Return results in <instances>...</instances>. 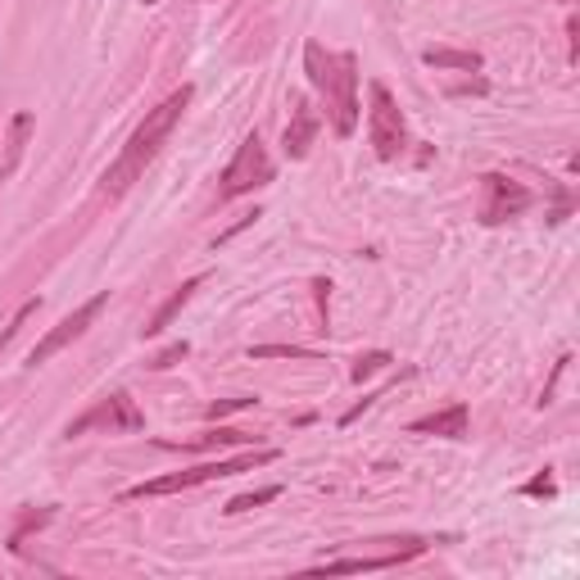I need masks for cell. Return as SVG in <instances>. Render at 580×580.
I'll return each mask as SVG.
<instances>
[{
  "instance_id": "obj_1",
  "label": "cell",
  "mask_w": 580,
  "mask_h": 580,
  "mask_svg": "<svg viewBox=\"0 0 580 580\" xmlns=\"http://www.w3.org/2000/svg\"><path fill=\"white\" fill-rule=\"evenodd\" d=\"M191 100H195V87H178L168 100H159V105L136 123V132L127 136V146H123V155L105 168V178H100V191H105L110 200H118V195H127L136 182L146 178V168L159 159V150H163V141L173 136V127L182 123V114L191 110Z\"/></svg>"
},
{
  "instance_id": "obj_2",
  "label": "cell",
  "mask_w": 580,
  "mask_h": 580,
  "mask_svg": "<svg viewBox=\"0 0 580 580\" xmlns=\"http://www.w3.org/2000/svg\"><path fill=\"white\" fill-rule=\"evenodd\" d=\"M304 73L318 87L327 123L336 136L359 132V55L354 50H327L322 42L304 46Z\"/></svg>"
},
{
  "instance_id": "obj_3",
  "label": "cell",
  "mask_w": 580,
  "mask_h": 580,
  "mask_svg": "<svg viewBox=\"0 0 580 580\" xmlns=\"http://www.w3.org/2000/svg\"><path fill=\"white\" fill-rule=\"evenodd\" d=\"M268 463H277V450H272V445H254V454H241V458H214V463H195V467H186V471H168V476H159V481H141V486L123 490V499L182 494V490L223 481V476H236V471H254V467H268Z\"/></svg>"
},
{
  "instance_id": "obj_4",
  "label": "cell",
  "mask_w": 580,
  "mask_h": 580,
  "mask_svg": "<svg viewBox=\"0 0 580 580\" xmlns=\"http://www.w3.org/2000/svg\"><path fill=\"white\" fill-rule=\"evenodd\" d=\"M272 178H277V163H272L263 136L246 132V141L236 146L231 163L223 168V178H218V204H231V200H241L250 191H263Z\"/></svg>"
},
{
  "instance_id": "obj_5",
  "label": "cell",
  "mask_w": 580,
  "mask_h": 580,
  "mask_svg": "<svg viewBox=\"0 0 580 580\" xmlns=\"http://www.w3.org/2000/svg\"><path fill=\"white\" fill-rule=\"evenodd\" d=\"M367 141L377 150V159H399L408 150V127H403V114H399V100L390 95L386 82H367Z\"/></svg>"
},
{
  "instance_id": "obj_6",
  "label": "cell",
  "mask_w": 580,
  "mask_h": 580,
  "mask_svg": "<svg viewBox=\"0 0 580 580\" xmlns=\"http://www.w3.org/2000/svg\"><path fill=\"white\" fill-rule=\"evenodd\" d=\"M146 427V413L136 408V399L127 390H114L105 399H95L82 418H73L64 427V440H78L87 431H110V435H132V431H141Z\"/></svg>"
},
{
  "instance_id": "obj_7",
  "label": "cell",
  "mask_w": 580,
  "mask_h": 580,
  "mask_svg": "<svg viewBox=\"0 0 580 580\" xmlns=\"http://www.w3.org/2000/svg\"><path fill=\"white\" fill-rule=\"evenodd\" d=\"M105 309H110V291H95L87 304H78V309L68 314L59 327H50V331L37 340V345H32V354H27V367H42V363H50L59 350H68V345H73V340H82V336L91 331V322H95L100 314H105Z\"/></svg>"
},
{
  "instance_id": "obj_8",
  "label": "cell",
  "mask_w": 580,
  "mask_h": 580,
  "mask_svg": "<svg viewBox=\"0 0 580 580\" xmlns=\"http://www.w3.org/2000/svg\"><path fill=\"white\" fill-rule=\"evenodd\" d=\"M481 191H486V200H481V223L486 227H499L508 218H522L531 204H535V195L522 182H513L508 173H486L481 178Z\"/></svg>"
},
{
  "instance_id": "obj_9",
  "label": "cell",
  "mask_w": 580,
  "mask_h": 580,
  "mask_svg": "<svg viewBox=\"0 0 580 580\" xmlns=\"http://www.w3.org/2000/svg\"><path fill=\"white\" fill-rule=\"evenodd\" d=\"M427 554V539L422 535H408V539H395L390 554H363V558H322V571H386V567H399L408 558Z\"/></svg>"
},
{
  "instance_id": "obj_10",
  "label": "cell",
  "mask_w": 580,
  "mask_h": 580,
  "mask_svg": "<svg viewBox=\"0 0 580 580\" xmlns=\"http://www.w3.org/2000/svg\"><path fill=\"white\" fill-rule=\"evenodd\" d=\"M318 127H322V114H318L304 95H295V100H291V123H286V136H282L286 159H304V155H309Z\"/></svg>"
},
{
  "instance_id": "obj_11",
  "label": "cell",
  "mask_w": 580,
  "mask_h": 580,
  "mask_svg": "<svg viewBox=\"0 0 580 580\" xmlns=\"http://www.w3.org/2000/svg\"><path fill=\"white\" fill-rule=\"evenodd\" d=\"M254 435H246V431H231V427H214V431H204V435H195V440H159V450H168V454H209V450H231V445H250ZM259 445V440H254Z\"/></svg>"
},
{
  "instance_id": "obj_12",
  "label": "cell",
  "mask_w": 580,
  "mask_h": 580,
  "mask_svg": "<svg viewBox=\"0 0 580 580\" xmlns=\"http://www.w3.org/2000/svg\"><path fill=\"white\" fill-rule=\"evenodd\" d=\"M467 427H471V408L467 403H450V408H440V413H431V418H418L413 427V435H445V440H463L467 435Z\"/></svg>"
},
{
  "instance_id": "obj_13",
  "label": "cell",
  "mask_w": 580,
  "mask_h": 580,
  "mask_svg": "<svg viewBox=\"0 0 580 580\" xmlns=\"http://www.w3.org/2000/svg\"><path fill=\"white\" fill-rule=\"evenodd\" d=\"M200 286H204V272H195V277H186V282H182V286H178V291L168 295V299L159 304V309H155V318L141 327V340H150V336H159V331H168V327H173V318L186 309V304H191V295H195Z\"/></svg>"
},
{
  "instance_id": "obj_14",
  "label": "cell",
  "mask_w": 580,
  "mask_h": 580,
  "mask_svg": "<svg viewBox=\"0 0 580 580\" xmlns=\"http://www.w3.org/2000/svg\"><path fill=\"white\" fill-rule=\"evenodd\" d=\"M32 127H37V118H32L27 110L10 118V136H5V159H0V182H10V173L23 163V150H27V136Z\"/></svg>"
},
{
  "instance_id": "obj_15",
  "label": "cell",
  "mask_w": 580,
  "mask_h": 580,
  "mask_svg": "<svg viewBox=\"0 0 580 580\" xmlns=\"http://www.w3.org/2000/svg\"><path fill=\"white\" fill-rule=\"evenodd\" d=\"M422 64L431 68H463V73H481V55L476 50H445V46H435L422 55Z\"/></svg>"
},
{
  "instance_id": "obj_16",
  "label": "cell",
  "mask_w": 580,
  "mask_h": 580,
  "mask_svg": "<svg viewBox=\"0 0 580 580\" xmlns=\"http://www.w3.org/2000/svg\"><path fill=\"white\" fill-rule=\"evenodd\" d=\"M272 499H282V486H263V490H250V494H236V499H227L223 513L236 518V513H250V508H263Z\"/></svg>"
},
{
  "instance_id": "obj_17",
  "label": "cell",
  "mask_w": 580,
  "mask_h": 580,
  "mask_svg": "<svg viewBox=\"0 0 580 580\" xmlns=\"http://www.w3.org/2000/svg\"><path fill=\"white\" fill-rule=\"evenodd\" d=\"M50 518H55V513H50V508H42V513H32V508H27V513H23V518H19V526H14V531H10V549H14V554H19V549H23V539H27V535H32V531H42V526H46V522H50Z\"/></svg>"
},
{
  "instance_id": "obj_18",
  "label": "cell",
  "mask_w": 580,
  "mask_h": 580,
  "mask_svg": "<svg viewBox=\"0 0 580 580\" xmlns=\"http://www.w3.org/2000/svg\"><path fill=\"white\" fill-rule=\"evenodd\" d=\"M390 363V354L386 350H372V354H359L354 359V367H350V382H367V377H377V372Z\"/></svg>"
},
{
  "instance_id": "obj_19",
  "label": "cell",
  "mask_w": 580,
  "mask_h": 580,
  "mask_svg": "<svg viewBox=\"0 0 580 580\" xmlns=\"http://www.w3.org/2000/svg\"><path fill=\"white\" fill-rule=\"evenodd\" d=\"M518 494H526V499H554V494H558L554 471H549V467H544V471H535V476H531V481H526Z\"/></svg>"
},
{
  "instance_id": "obj_20",
  "label": "cell",
  "mask_w": 580,
  "mask_h": 580,
  "mask_svg": "<svg viewBox=\"0 0 580 580\" xmlns=\"http://www.w3.org/2000/svg\"><path fill=\"white\" fill-rule=\"evenodd\" d=\"M37 309H42V299H37V295H32V299H23V304H19V314H14L10 322H5V331H0V350L10 345V340L19 336V327H23V322H27L32 314H37Z\"/></svg>"
},
{
  "instance_id": "obj_21",
  "label": "cell",
  "mask_w": 580,
  "mask_h": 580,
  "mask_svg": "<svg viewBox=\"0 0 580 580\" xmlns=\"http://www.w3.org/2000/svg\"><path fill=\"white\" fill-rule=\"evenodd\" d=\"M250 359H318L304 345H250Z\"/></svg>"
},
{
  "instance_id": "obj_22",
  "label": "cell",
  "mask_w": 580,
  "mask_h": 580,
  "mask_svg": "<svg viewBox=\"0 0 580 580\" xmlns=\"http://www.w3.org/2000/svg\"><path fill=\"white\" fill-rule=\"evenodd\" d=\"M186 354H191V345H186V340H173V345H168V350H159V354L150 359V367H155V372H168V367H178Z\"/></svg>"
},
{
  "instance_id": "obj_23",
  "label": "cell",
  "mask_w": 580,
  "mask_h": 580,
  "mask_svg": "<svg viewBox=\"0 0 580 580\" xmlns=\"http://www.w3.org/2000/svg\"><path fill=\"white\" fill-rule=\"evenodd\" d=\"M259 399L254 395H236V399H218V403H209V422H218V418H227V413H241V408H254Z\"/></svg>"
},
{
  "instance_id": "obj_24",
  "label": "cell",
  "mask_w": 580,
  "mask_h": 580,
  "mask_svg": "<svg viewBox=\"0 0 580 580\" xmlns=\"http://www.w3.org/2000/svg\"><path fill=\"white\" fill-rule=\"evenodd\" d=\"M399 382H403V377H399ZM399 382H390V386H399ZM390 386H386V390H390ZM386 390H377V395H367V399H359V403L350 408V413H345V418H340V427H354V422H359V418L367 413V408H372V403H377V399H386Z\"/></svg>"
},
{
  "instance_id": "obj_25",
  "label": "cell",
  "mask_w": 580,
  "mask_h": 580,
  "mask_svg": "<svg viewBox=\"0 0 580 580\" xmlns=\"http://www.w3.org/2000/svg\"><path fill=\"white\" fill-rule=\"evenodd\" d=\"M567 37H571V64H576V55H580V23L576 19H567Z\"/></svg>"
},
{
  "instance_id": "obj_26",
  "label": "cell",
  "mask_w": 580,
  "mask_h": 580,
  "mask_svg": "<svg viewBox=\"0 0 580 580\" xmlns=\"http://www.w3.org/2000/svg\"><path fill=\"white\" fill-rule=\"evenodd\" d=\"M314 291H318V309H322V322H327V295H331V286L318 277V282H314Z\"/></svg>"
},
{
  "instance_id": "obj_27",
  "label": "cell",
  "mask_w": 580,
  "mask_h": 580,
  "mask_svg": "<svg viewBox=\"0 0 580 580\" xmlns=\"http://www.w3.org/2000/svg\"><path fill=\"white\" fill-rule=\"evenodd\" d=\"M141 5H159V0H141Z\"/></svg>"
},
{
  "instance_id": "obj_28",
  "label": "cell",
  "mask_w": 580,
  "mask_h": 580,
  "mask_svg": "<svg viewBox=\"0 0 580 580\" xmlns=\"http://www.w3.org/2000/svg\"><path fill=\"white\" fill-rule=\"evenodd\" d=\"M567 5H571V0H567Z\"/></svg>"
}]
</instances>
